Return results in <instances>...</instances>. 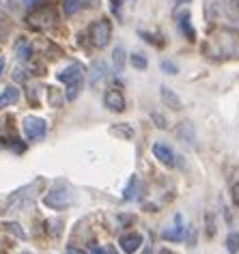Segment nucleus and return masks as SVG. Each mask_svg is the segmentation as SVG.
I'll return each instance as SVG.
<instances>
[{
	"label": "nucleus",
	"instance_id": "25",
	"mask_svg": "<svg viewBox=\"0 0 239 254\" xmlns=\"http://www.w3.org/2000/svg\"><path fill=\"white\" fill-rule=\"evenodd\" d=\"M231 198L235 202V207H239V183H233L231 188Z\"/></svg>",
	"mask_w": 239,
	"mask_h": 254
},
{
	"label": "nucleus",
	"instance_id": "15",
	"mask_svg": "<svg viewBox=\"0 0 239 254\" xmlns=\"http://www.w3.org/2000/svg\"><path fill=\"white\" fill-rule=\"evenodd\" d=\"M15 56H17L20 61H28L30 56H33V46H30L26 39L17 41V43H15Z\"/></svg>",
	"mask_w": 239,
	"mask_h": 254
},
{
	"label": "nucleus",
	"instance_id": "3",
	"mask_svg": "<svg viewBox=\"0 0 239 254\" xmlns=\"http://www.w3.org/2000/svg\"><path fill=\"white\" fill-rule=\"evenodd\" d=\"M41 188V179H37L33 183H28V186H24L22 190H17V192H13L9 196V200H7V209L9 211H17V209H24V207H28L30 202L35 200V192Z\"/></svg>",
	"mask_w": 239,
	"mask_h": 254
},
{
	"label": "nucleus",
	"instance_id": "29",
	"mask_svg": "<svg viewBox=\"0 0 239 254\" xmlns=\"http://www.w3.org/2000/svg\"><path fill=\"white\" fill-rule=\"evenodd\" d=\"M24 2H26V7H33V4L39 2V0H24Z\"/></svg>",
	"mask_w": 239,
	"mask_h": 254
},
{
	"label": "nucleus",
	"instance_id": "9",
	"mask_svg": "<svg viewBox=\"0 0 239 254\" xmlns=\"http://www.w3.org/2000/svg\"><path fill=\"white\" fill-rule=\"evenodd\" d=\"M153 155L160 160L162 164H164L166 168H173L175 166V153H173V149L171 147H166V144H153Z\"/></svg>",
	"mask_w": 239,
	"mask_h": 254
},
{
	"label": "nucleus",
	"instance_id": "22",
	"mask_svg": "<svg viewBox=\"0 0 239 254\" xmlns=\"http://www.w3.org/2000/svg\"><path fill=\"white\" fill-rule=\"evenodd\" d=\"M7 35H9V22L4 15H0V39H4Z\"/></svg>",
	"mask_w": 239,
	"mask_h": 254
},
{
	"label": "nucleus",
	"instance_id": "12",
	"mask_svg": "<svg viewBox=\"0 0 239 254\" xmlns=\"http://www.w3.org/2000/svg\"><path fill=\"white\" fill-rule=\"evenodd\" d=\"M162 101H164V106L171 108V110H181V108H183L181 99L177 97V93H173L168 86H162Z\"/></svg>",
	"mask_w": 239,
	"mask_h": 254
},
{
	"label": "nucleus",
	"instance_id": "31",
	"mask_svg": "<svg viewBox=\"0 0 239 254\" xmlns=\"http://www.w3.org/2000/svg\"><path fill=\"white\" fill-rule=\"evenodd\" d=\"M121 2H123V4H134L136 0H121Z\"/></svg>",
	"mask_w": 239,
	"mask_h": 254
},
{
	"label": "nucleus",
	"instance_id": "18",
	"mask_svg": "<svg viewBox=\"0 0 239 254\" xmlns=\"http://www.w3.org/2000/svg\"><path fill=\"white\" fill-rule=\"evenodd\" d=\"M129 63L134 65V69H147L149 67L147 56H142V54H131L129 56Z\"/></svg>",
	"mask_w": 239,
	"mask_h": 254
},
{
	"label": "nucleus",
	"instance_id": "2",
	"mask_svg": "<svg viewBox=\"0 0 239 254\" xmlns=\"http://www.w3.org/2000/svg\"><path fill=\"white\" fill-rule=\"evenodd\" d=\"M71 200H73V194H71V188H69L67 181H59L46 196H43V202H46V207L56 209V211H62V209H67L69 205H71Z\"/></svg>",
	"mask_w": 239,
	"mask_h": 254
},
{
	"label": "nucleus",
	"instance_id": "7",
	"mask_svg": "<svg viewBox=\"0 0 239 254\" xmlns=\"http://www.w3.org/2000/svg\"><path fill=\"white\" fill-rule=\"evenodd\" d=\"M104 104L112 112H123L125 110V97H123L121 91H117V88H110V91H106Z\"/></svg>",
	"mask_w": 239,
	"mask_h": 254
},
{
	"label": "nucleus",
	"instance_id": "11",
	"mask_svg": "<svg viewBox=\"0 0 239 254\" xmlns=\"http://www.w3.org/2000/svg\"><path fill=\"white\" fill-rule=\"evenodd\" d=\"M17 99H20V91H17V86H7L2 93H0V110L7 108V106L17 104Z\"/></svg>",
	"mask_w": 239,
	"mask_h": 254
},
{
	"label": "nucleus",
	"instance_id": "5",
	"mask_svg": "<svg viewBox=\"0 0 239 254\" xmlns=\"http://www.w3.org/2000/svg\"><path fill=\"white\" fill-rule=\"evenodd\" d=\"M110 35H112V24L110 20H97L91 24L89 28V37L93 41V46L95 48H106L110 41Z\"/></svg>",
	"mask_w": 239,
	"mask_h": 254
},
{
	"label": "nucleus",
	"instance_id": "19",
	"mask_svg": "<svg viewBox=\"0 0 239 254\" xmlns=\"http://www.w3.org/2000/svg\"><path fill=\"white\" fill-rule=\"evenodd\" d=\"M136 188H138V179H136V175H131V179H129V186L125 188V192H123V198H125V200H131V198H134V194H136Z\"/></svg>",
	"mask_w": 239,
	"mask_h": 254
},
{
	"label": "nucleus",
	"instance_id": "17",
	"mask_svg": "<svg viewBox=\"0 0 239 254\" xmlns=\"http://www.w3.org/2000/svg\"><path fill=\"white\" fill-rule=\"evenodd\" d=\"M112 134H115V136H121V138H127V140H129V138H134V129H131V127H127V125H115V127H112Z\"/></svg>",
	"mask_w": 239,
	"mask_h": 254
},
{
	"label": "nucleus",
	"instance_id": "32",
	"mask_svg": "<svg viewBox=\"0 0 239 254\" xmlns=\"http://www.w3.org/2000/svg\"><path fill=\"white\" fill-rule=\"evenodd\" d=\"M144 254H151V248H147V250H144Z\"/></svg>",
	"mask_w": 239,
	"mask_h": 254
},
{
	"label": "nucleus",
	"instance_id": "24",
	"mask_svg": "<svg viewBox=\"0 0 239 254\" xmlns=\"http://www.w3.org/2000/svg\"><path fill=\"white\" fill-rule=\"evenodd\" d=\"M151 119H153V121H155V123H157V127H162V129H166V127H168V123H166V119H164V117H162V114H157V112H151Z\"/></svg>",
	"mask_w": 239,
	"mask_h": 254
},
{
	"label": "nucleus",
	"instance_id": "4",
	"mask_svg": "<svg viewBox=\"0 0 239 254\" xmlns=\"http://www.w3.org/2000/svg\"><path fill=\"white\" fill-rule=\"evenodd\" d=\"M22 131L28 142H39L48 134V123L39 117L28 114V117H24V121H22Z\"/></svg>",
	"mask_w": 239,
	"mask_h": 254
},
{
	"label": "nucleus",
	"instance_id": "10",
	"mask_svg": "<svg viewBox=\"0 0 239 254\" xmlns=\"http://www.w3.org/2000/svg\"><path fill=\"white\" fill-rule=\"evenodd\" d=\"M177 22H179L181 33H183L187 39H190V41L196 39V30H194V26L190 24V13H187V11H181V13H177Z\"/></svg>",
	"mask_w": 239,
	"mask_h": 254
},
{
	"label": "nucleus",
	"instance_id": "28",
	"mask_svg": "<svg viewBox=\"0 0 239 254\" xmlns=\"http://www.w3.org/2000/svg\"><path fill=\"white\" fill-rule=\"evenodd\" d=\"M67 252L69 254H84V252H80V250H73V248H67Z\"/></svg>",
	"mask_w": 239,
	"mask_h": 254
},
{
	"label": "nucleus",
	"instance_id": "1",
	"mask_svg": "<svg viewBox=\"0 0 239 254\" xmlns=\"http://www.w3.org/2000/svg\"><path fill=\"white\" fill-rule=\"evenodd\" d=\"M56 78H59V82H62V84H67V101L78 99V95H80V91H82V86H84V71H82V67H80L78 63L67 65L59 75H56Z\"/></svg>",
	"mask_w": 239,
	"mask_h": 254
},
{
	"label": "nucleus",
	"instance_id": "27",
	"mask_svg": "<svg viewBox=\"0 0 239 254\" xmlns=\"http://www.w3.org/2000/svg\"><path fill=\"white\" fill-rule=\"evenodd\" d=\"M80 4L82 7H95V4H99V0H80Z\"/></svg>",
	"mask_w": 239,
	"mask_h": 254
},
{
	"label": "nucleus",
	"instance_id": "23",
	"mask_svg": "<svg viewBox=\"0 0 239 254\" xmlns=\"http://www.w3.org/2000/svg\"><path fill=\"white\" fill-rule=\"evenodd\" d=\"M162 69H164L166 73H171V75H175V73H179V69H177V65H173L171 61H162Z\"/></svg>",
	"mask_w": 239,
	"mask_h": 254
},
{
	"label": "nucleus",
	"instance_id": "20",
	"mask_svg": "<svg viewBox=\"0 0 239 254\" xmlns=\"http://www.w3.org/2000/svg\"><path fill=\"white\" fill-rule=\"evenodd\" d=\"M2 228H4V231H9V233H13L15 237H20V239H26V233H24L22 228H20V224H13V222H4V224H2Z\"/></svg>",
	"mask_w": 239,
	"mask_h": 254
},
{
	"label": "nucleus",
	"instance_id": "13",
	"mask_svg": "<svg viewBox=\"0 0 239 254\" xmlns=\"http://www.w3.org/2000/svg\"><path fill=\"white\" fill-rule=\"evenodd\" d=\"M106 73H108V67H106V63L102 61H95L91 65V86H97L99 82L106 78Z\"/></svg>",
	"mask_w": 239,
	"mask_h": 254
},
{
	"label": "nucleus",
	"instance_id": "33",
	"mask_svg": "<svg viewBox=\"0 0 239 254\" xmlns=\"http://www.w3.org/2000/svg\"><path fill=\"white\" fill-rule=\"evenodd\" d=\"M177 2H190V0H177Z\"/></svg>",
	"mask_w": 239,
	"mask_h": 254
},
{
	"label": "nucleus",
	"instance_id": "16",
	"mask_svg": "<svg viewBox=\"0 0 239 254\" xmlns=\"http://www.w3.org/2000/svg\"><path fill=\"white\" fill-rule=\"evenodd\" d=\"M226 250H229V254H237L239 252V233H229L226 235Z\"/></svg>",
	"mask_w": 239,
	"mask_h": 254
},
{
	"label": "nucleus",
	"instance_id": "21",
	"mask_svg": "<svg viewBox=\"0 0 239 254\" xmlns=\"http://www.w3.org/2000/svg\"><path fill=\"white\" fill-rule=\"evenodd\" d=\"M80 7H82V4H80V0H65V15L71 17L73 13H78Z\"/></svg>",
	"mask_w": 239,
	"mask_h": 254
},
{
	"label": "nucleus",
	"instance_id": "26",
	"mask_svg": "<svg viewBox=\"0 0 239 254\" xmlns=\"http://www.w3.org/2000/svg\"><path fill=\"white\" fill-rule=\"evenodd\" d=\"M93 254H115L112 248H93Z\"/></svg>",
	"mask_w": 239,
	"mask_h": 254
},
{
	"label": "nucleus",
	"instance_id": "8",
	"mask_svg": "<svg viewBox=\"0 0 239 254\" xmlns=\"http://www.w3.org/2000/svg\"><path fill=\"white\" fill-rule=\"evenodd\" d=\"M119 246H121V250H123L125 254L136 252L138 248L142 246V235H138V233H127V235H123L121 241H119Z\"/></svg>",
	"mask_w": 239,
	"mask_h": 254
},
{
	"label": "nucleus",
	"instance_id": "6",
	"mask_svg": "<svg viewBox=\"0 0 239 254\" xmlns=\"http://www.w3.org/2000/svg\"><path fill=\"white\" fill-rule=\"evenodd\" d=\"M162 237L168 239V241H181L185 237V224H183V215L177 213L173 218V226L162 231Z\"/></svg>",
	"mask_w": 239,
	"mask_h": 254
},
{
	"label": "nucleus",
	"instance_id": "30",
	"mask_svg": "<svg viewBox=\"0 0 239 254\" xmlns=\"http://www.w3.org/2000/svg\"><path fill=\"white\" fill-rule=\"evenodd\" d=\"M2 71H4V59H0V75H2Z\"/></svg>",
	"mask_w": 239,
	"mask_h": 254
},
{
	"label": "nucleus",
	"instance_id": "14",
	"mask_svg": "<svg viewBox=\"0 0 239 254\" xmlns=\"http://www.w3.org/2000/svg\"><path fill=\"white\" fill-rule=\"evenodd\" d=\"M125 48L123 46H117L115 50H112V65H115V71L117 73H121L123 69H125Z\"/></svg>",
	"mask_w": 239,
	"mask_h": 254
}]
</instances>
